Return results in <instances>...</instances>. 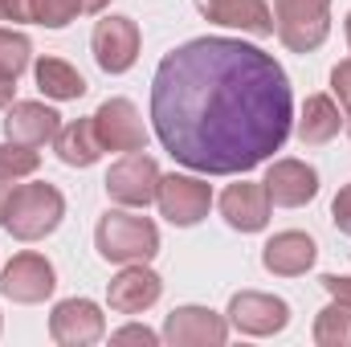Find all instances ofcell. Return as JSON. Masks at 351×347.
Wrapping results in <instances>:
<instances>
[{
  "label": "cell",
  "mask_w": 351,
  "mask_h": 347,
  "mask_svg": "<svg viewBox=\"0 0 351 347\" xmlns=\"http://www.w3.org/2000/svg\"><path fill=\"white\" fill-rule=\"evenodd\" d=\"M156 204H160V213L180 225V229H192V225H200L204 217H208V208H213V188H208V180H200V176H160V192H156Z\"/></svg>",
  "instance_id": "obj_6"
},
{
  "label": "cell",
  "mask_w": 351,
  "mask_h": 347,
  "mask_svg": "<svg viewBox=\"0 0 351 347\" xmlns=\"http://www.w3.org/2000/svg\"><path fill=\"white\" fill-rule=\"evenodd\" d=\"M4 200H8V188H4V180H0V221H4Z\"/></svg>",
  "instance_id": "obj_33"
},
{
  "label": "cell",
  "mask_w": 351,
  "mask_h": 347,
  "mask_svg": "<svg viewBox=\"0 0 351 347\" xmlns=\"http://www.w3.org/2000/svg\"><path fill=\"white\" fill-rule=\"evenodd\" d=\"M286 70L250 41L192 37L152 78V127L176 164L200 176H245L290 139Z\"/></svg>",
  "instance_id": "obj_1"
},
{
  "label": "cell",
  "mask_w": 351,
  "mask_h": 347,
  "mask_svg": "<svg viewBox=\"0 0 351 347\" xmlns=\"http://www.w3.org/2000/svg\"><path fill=\"white\" fill-rule=\"evenodd\" d=\"M53 286H58V274L41 254H16L0 274V294L12 302H25V307L45 302L53 294Z\"/></svg>",
  "instance_id": "obj_11"
},
{
  "label": "cell",
  "mask_w": 351,
  "mask_h": 347,
  "mask_svg": "<svg viewBox=\"0 0 351 347\" xmlns=\"http://www.w3.org/2000/svg\"><path fill=\"white\" fill-rule=\"evenodd\" d=\"M12 94H16V78H4V74H0V110H8V106L16 102Z\"/></svg>",
  "instance_id": "obj_31"
},
{
  "label": "cell",
  "mask_w": 351,
  "mask_h": 347,
  "mask_svg": "<svg viewBox=\"0 0 351 347\" xmlns=\"http://www.w3.org/2000/svg\"><path fill=\"white\" fill-rule=\"evenodd\" d=\"M274 29L286 49L311 53L331 33V0H274Z\"/></svg>",
  "instance_id": "obj_4"
},
{
  "label": "cell",
  "mask_w": 351,
  "mask_h": 347,
  "mask_svg": "<svg viewBox=\"0 0 351 347\" xmlns=\"http://www.w3.org/2000/svg\"><path fill=\"white\" fill-rule=\"evenodd\" d=\"M0 21H8V16H4V0H0Z\"/></svg>",
  "instance_id": "obj_35"
},
{
  "label": "cell",
  "mask_w": 351,
  "mask_h": 347,
  "mask_svg": "<svg viewBox=\"0 0 351 347\" xmlns=\"http://www.w3.org/2000/svg\"><path fill=\"white\" fill-rule=\"evenodd\" d=\"M66 217V196L53 184H16L4 200V229L16 241H41L49 237Z\"/></svg>",
  "instance_id": "obj_2"
},
{
  "label": "cell",
  "mask_w": 351,
  "mask_h": 347,
  "mask_svg": "<svg viewBox=\"0 0 351 347\" xmlns=\"http://www.w3.org/2000/svg\"><path fill=\"white\" fill-rule=\"evenodd\" d=\"M62 131V115L45 102H12L4 115V135L25 147H45Z\"/></svg>",
  "instance_id": "obj_15"
},
{
  "label": "cell",
  "mask_w": 351,
  "mask_h": 347,
  "mask_svg": "<svg viewBox=\"0 0 351 347\" xmlns=\"http://www.w3.org/2000/svg\"><path fill=\"white\" fill-rule=\"evenodd\" d=\"M348 131H351V119H348Z\"/></svg>",
  "instance_id": "obj_36"
},
{
  "label": "cell",
  "mask_w": 351,
  "mask_h": 347,
  "mask_svg": "<svg viewBox=\"0 0 351 347\" xmlns=\"http://www.w3.org/2000/svg\"><path fill=\"white\" fill-rule=\"evenodd\" d=\"M78 12H82V0H41L37 25H45V29H66Z\"/></svg>",
  "instance_id": "obj_25"
},
{
  "label": "cell",
  "mask_w": 351,
  "mask_h": 347,
  "mask_svg": "<svg viewBox=\"0 0 351 347\" xmlns=\"http://www.w3.org/2000/svg\"><path fill=\"white\" fill-rule=\"evenodd\" d=\"M49 335L62 347H90L106 335V319L90 298H62L49 315Z\"/></svg>",
  "instance_id": "obj_10"
},
{
  "label": "cell",
  "mask_w": 351,
  "mask_h": 347,
  "mask_svg": "<svg viewBox=\"0 0 351 347\" xmlns=\"http://www.w3.org/2000/svg\"><path fill=\"white\" fill-rule=\"evenodd\" d=\"M319 286H323L335 302L351 307V274H323V278H319Z\"/></svg>",
  "instance_id": "obj_28"
},
{
  "label": "cell",
  "mask_w": 351,
  "mask_h": 347,
  "mask_svg": "<svg viewBox=\"0 0 351 347\" xmlns=\"http://www.w3.org/2000/svg\"><path fill=\"white\" fill-rule=\"evenodd\" d=\"M315 258H319L315 237H306V233H298V229L274 233L262 250V265L269 274H278V278H298V274H306V270L315 265Z\"/></svg>",
  "instance_id": "obj_17"
},
{
  "label": "cell",
  "mask_w": 351,
  "mask_h": 347,
  "mask_svg": "<svg viewBox=\"0 0 351 347\" xmlns=\"http://www.w3.org/2000/svg\"><path fill=\"white\" fill-rule=\"evenodd\" d=\"M160 294H164V282H160L156 270H147V261L123 265V270L110 278V286H106V302H110V311H119V315H143L147 307L160 302Z\"/></svg>",
  "instance_id": "obj_13"
},
{
  "label": "cell",
  "mask_w": 351,
  "mask_h": 347,
  "mask_svg": "<svg viewBox=\"0 0 351 347\" xmlns=\"http://www.w3.org/2000/svg\"><path fill=\"white\" fill-rule=\"evenodd\" d=\"M114 344H143V347H156L164 335H156L152 327H139V323H131V327H119L114 335H110Z\"/></svg>",
  "instance_id": "obj_26"
},
{
  "label": "cell",
  "mask_w": 351,
  "mask_h": 347,
  "mask_svg": "<svg viewBox=\"0 0 351 347\" xmlns=\"http://www.w3.org/2000/svg\"><path fill=\"white\" fill-rule=\"evenodd\" d=\"M33 78H37V90L49 94L53 102H74V98L86 94V78L70 62H62V58H41L33 66Z\"/></svg>",
  "instance_id": "obj_21"
},
{
  "label": "cell",
  "mask_w": 351,
  "mask_h": 347,
  "mask_svg": "<svg viewBox=\"0 0 351 347\" xmlns=\"http://www.w3.org/2000/svg\"><path fill=\"white\" fill-rule=\"evenodd\" d=\"M229 323L241 331V335H278L286 323H290V307L286 298L278 294H262V290H241L229 298Z\"/></svg>",
  "instance_id": "obj_9"
},
{
  "label": "cell",
  "mask_w": 351,
  "mask_h": 347,
  "mask_svg": "<svg viewBox=\"0 0 351 347\" xmlns=\"http://www.w3.org/2000/svg\"><path fill=\"white\" fill-rule=\"evenodd\" d=\"M53 152H58V160L70 164V168H90V164L102 160L106 147H102V139H98V131H94V119H74L70 127L58 131Z\"/></svg>",
  "instance_id": "obj_20"
},
{
  "label": "cell",
  "mask_w": 351,
  "mask_h": 347,
  "mask_svg": "<svg viewBox=\"0 0 351 347\" xmlns=\"http://www.w3.org/2000/svg\"><path fill=\"white\" fill-rule=\"evenodd\" d=\"M106 196L123 208H147L160 192V164L143 152H127L110 172H106Z\"/></svg>",
  "instance_id": "obj_5"
},
{
  "label": "cell",
  "mask_w": 351,
  "mask_h": 347,
  "mask_svg": "<svg viewBox=\"0 0 351 347\" xmlns=\"http://www.w3.org/2000/svg\"><path fill=\"white\" fill-rule=\"evenodd\" d=\"M348 45H351V12H348Z\"/></svg>",
  "instance_id": "obj_34"
},
{
  "label": "cell",
  "mask_w": 351,
  "mask_h": 347,
  "mask_svg": "<svg viewBox=\"0 0 351 347\" xmlns=\"http://www.w3.org/2000/svg\"><path fill=\"white\" fill-rule=\"evenodd\" d=\"M110 0H82V12H102Z\"/></svg>",
  "instance_id": "obj_32"
},
{
  "label": "cell",
  "mask_w": 351,
  "mask_h": 347,
  "mask_svg": "<svg viewBox=\"0 0 351 347\" xmlns=\"http://www.w3.org/2000/svg\"><path fill=\"white\" fill-rule=\"evenodd\" d=\"M90 49H94V62L106 70V74H127L135 62H139V25L131 16H102L90 33Z\"/></svg>",
  "instance_id": "obj_7"
},
{
  "label": "cell",
  "mask_w": 351,
  "mask_h": 347,
  "mask_svg": "<svg viewBox=\"0 0 351 347\" xmlns=\"http://www.w3.org/2000/svg\"><path fill=\"white\" fill-rule=\"evenodd\" d=\"M343 127V115H339V102L331 94H311L302 102V115H298V139L319 147V143H331Z\"/></svg>",
  "instance_id": "obj_19"
},
{
  "label": "cell",
  "mask_w": 351,
  "mask_h": 347,
  "mask_svg": "<svg viewBox=\"0 0 351 347\" xmlns=\"http://www.w3.org/2000/svg\"><path fill=\"white\" fill-rule=\"evenodd\" d=\"M331 221L339 225V233L351 237V184L339 188V196H335V204H331Z\"/></svg>",
  "instance_id": "obj_29"
},
{
  "label": "cell",
  "mask_w": 351,
  "mask_h": 347,
  "mask_svg": "<svg viewBox=\"0 0 351 347\" xmlns=\"http://www.w3.org/2000/svg\"><path fill=\"white\" fill-rule=\"evenodd\" d=\"M221 217L241 233H262L269 225V192H265V184H250V180L229 184L221 192Z\"/></svg>",
  "instance_id": "obj_16"
},
{
  "label": "cell",
  "mask_w": 351,
  "mask_h": 347,
  "mask_svg": "<svg viewBox=\"0 0 351 347\" xmlns=\"http://www.w3.org/2000/svg\"><path fill=\"white\" fill-rule=\"evenodd\" d=\"M94 246H98L102 258L114 261V265L152 261L160 254V229H156V221H147V217L110 208V213L98 221V229H94Z\"/></svg>",
  "instance_id": "obj_3"
},
{
  "label": "cell",
  "mask_w": 351,
  "mask_h": 347,
  "mask_svg": "<svg viewBox=\"0 0 351 347\" xmlns=\"http://www.w3.org/2000/svg\"><path fill=\"white\" fill-rule=\"evenodd\" d=\"M33 62V45L25 33H12V29H0V74L4 78H21Z\"/></svg>",
  "instance_id": "obj_23"
},
{
  "label": "cell",
  "mask_w": 351,
  "mask_h": 347,
  "mask_svg": "<svg viewBox=\"0 0 351 347\" xmlns=\"http://www.w3.org/2000/svg\"><path fill=\"white\" fill-rule=\"evenodd\" d=\"M41 168V156L37 147H25V143H0V180H25Z\"/></svg>",
  "instance_id": "obj_24"
},
{
  "label": "cell",
  "mask_w": 351,
  "mask_h": 347,
  "mask_svg": "<svg viewBox=\"0 0 351 347\" xmlns=\"http://www.w3.org/2000/svg\"><path fill=\"white\" fill-rule=\"evenodd\" d=\"M160 335L172 347H221L229 339V323H225V315H217L208 307H176L164 319Z\"/></svg>",
  "instance_id": "obj_12"
},
{
  "label": "cell",
  "mask_w": 351,
  "mask_h": 347,
  "mask_svg": "<svg viewBox=\"0 0 351 347\" xmlns=\"http://www.w3.org/2000/svg\"><path fill=\"white\" fill-rule=\"evenodd\" d=\"M90 119H94V131H98L106 152H123L127 156V152H143L147 147V127H143V119H139L131 98H106Z\"/></svg>",
  "instance_id": "obj_8"
},
{
  "label": "cell",
  "mask_w": 351,
  "mask_h": 347,
  "mask_svg": "<svg viewBox=\"0 0 351 347\" xmlns=\"http://www.w3.org/2000/svg\"><path fill=\"white\" fill-rule=\"evenodd\" d=\"M37 12H41V0H4V16L8 21L37 25Z\"/></svg>",
  "instance_id": "obj_27"
},
{
  "label": "cell",
  "mask_w": 351,
  "mask_h": 347,
  "mask_svg": "<svg viewBox=\"0 0 351 347\" xmlns=\"http://www.w3.org/2000/svg\"><path fill=\"white\" fill-rule=\"evenodd\" d=\"M262 184L269 192V204L278 208H302L319 196V172L302 160H274Z\"/></svg>",
  "instance_id": "obj_14"
},
{
  "label": "cell",
  "mask_w": 351,
  "mask_h": 347,
  "mask_svg": "<svg viewBox=\"0 0 351 347\" xmlns=\"http://www.w3.org/2000/svg\"><path fill=\"white\" fill-rule=\"evenodd\" d=\"M200 12L225 29H241L254 37L274 33V8L265 0H200Z\"/></svg>",
  "instance_id": "obj_18"
},
{
  "label": "cell",
  "mask_w": 351,
  "mask_h": 347,
  "mask_svg": "<svg viewBox=\"0 0 351 347\" xmlns=\"http://www.w3.org/2000/svg\"><path fill=\"white\" fill-rule=\"evenodd\" d=\"M331 90H335V98L351 110V58H348V62H339V66L331 70Z\"/></svg>",
  "instance_id": "obj_30"
},
{
  "label": "cell",
  "mask_w": 351,
  "mask_h": 347,
  "mask_svg": "<svg viewBox=\"0 0 351 347\" xmlns=\"http://www.w3.org/2000/svg\"><path fill=\"white\" fill-rule=\"evenodd\" d=\"M315 344L319 347H348L351 344V307L331 302L315 315Z\"/></svg>",
  "instance_id": "obj_22"
}]
</instances>
